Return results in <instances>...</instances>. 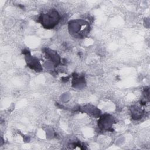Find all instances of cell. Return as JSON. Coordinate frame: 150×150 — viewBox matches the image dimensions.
Returning a JSON list of instances; mask_svg holds the SVG:
<instances>
[{"label": "cell", "mask_w": 150, "mask_h": 150, "mask_svg": "<svg viewBox=\"0 0 150 150\" xmlns=\"http://www.w3.org/2000/svg\"><path fill=\"white\" fill-rule=\"evenodd\" d=\"M69 29L73 36L83 38L89 33L90 26L88 22L83 20L71 21L69 23Z\"/></svg>", "instance_id": "cell-1"}, {"label": "cell", "mask_w": 150, "mask_h": 150, "mask_svg": "<svg viewBox=\"0 0 150 150\" xmlns=\"http://www.w3.org/2000/svg\"><path fill=\"white\" fill-rule=\"evenodd\" d=\"M60 16L57 11L51 9L46 13L41 14L38 22L45 29H53L60 21Z\"/></svg>", "instance_id": "cell-2"}, {"label": "cell", "mask_w": 150, "mask_h": 150, "mask_svg": "<svg viewBox=\"0 0 150 150\" xmlns=\"http://www.w3.org/2000/svg\"><path fill=\"white\" fill-rule=\"evenodd\" d=\"M114 122V120L113 117L108 114H105L100 118L98 121V126L103 130L112 131L111 127L113 125Z\"/></svg>", "instance_id": "cell-3"}, {"label": "cell", "mask_w": 150, "mask_h": 150, "mask_svg": "<svg viewBox=\"0 0 150 150\" xmlns=\"http://www.w3.org/2000/svg\"><path fill=\"white\" fill-rule=\"evenodd\" d=\"M26 62L28 63V66L32 69L35 70L36 71L42 70V68L41 67V66L39 63L38 60H37L36 58H33L31 57V56H30L28 57Z\"/></svg>", "instance_id": "cell-4"}, {"label": "cell", "mask_w": 150, "mask_h": 150, "mask_svg": "<svg viewBox=\"0 0 150 150\" xmlns=\"http://www.w3.org/2000/svg\"><path fill=\"white\" fill-rule=\"evenodd\" d=\"M132 112V117L134 120H138L142 116L144 110L138 106H134L131 109Z\"/></svg>", "instance_id": "cell-5"}]
</instances>
